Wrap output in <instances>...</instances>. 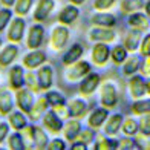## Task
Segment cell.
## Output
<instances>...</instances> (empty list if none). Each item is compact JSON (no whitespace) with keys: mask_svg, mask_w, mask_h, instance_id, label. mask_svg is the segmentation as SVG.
<instances>
[{"mask_svg":"<svg viewBox=\"0 0 150 150\" xmlns=\"http://www.w3.org/2000/svg\"><path fill=\"white\" fill-rule=\"evenodd\" d=\"M139 45H141V31L132 29L130 32H127L126 40H124L126 49H127V51H135Z\"/></svg>","mask_w":150,"mask_h":150,"instance_id":"obj_23","label":"cell"},{"mask_svg":"<svg viewBox=\"0 0 150 150\" xmlns=\"http://www.w3.org/2000/svg\"><path fill=\"white\" fill-rule=\"evenodd\" d=\"M0 46H2V38H0Z\"/></svg>","mask_w":150,"mask_h":150,"instance_id":"obj_55","label":"cell"},{"mask_svg":"<svg viewBox=\"0 0 150 150\" xmlns=\"http://www.w3.org/2000/svg\"><path fill=\"white\" fill-rule=\"evenodd\" d=\"M49 106V103H47V100L46 97H42V98H38L37 100V103L32 106V110H31V117L32 118H38L40 115H42V112L46 110V107Z\"/></svg>","mask_w":150,"mask_h":150,"instance_id":"obj_35","label":"cell"},{"mask_svg":"<svg viewBox=\"0 0 150 150\" xmlns=\"http://www.w3.org/2000/svg\"><path fill=\"white\" fill-rule=\"evenodd\" d=\"M25 84L28 86L31 91H38V89H40L38 81H37V77H35V75H34L32 72L25 74Z\"/></svg>","mask_w":150,"mask_h":150,"instance_id":"obj_40","label":"cell"},{"mask_svg":"<svg viewBox=\"0 0 150 150\" xmlns=\"http://www.w3.org/2000/svg\"><path fill=\"white\" fill-rule=\"evenodd\" d=\"M93 136H95L93 130H91V129H86V130H81V132H80V135H78L77 139L86 142V144H89L91 141H93Z\"/></svg>","mask_w":150,"mask_h":150,"instance_id":"obj_43","label":"cell"},{"mask_svg":"<svg viewBox=\"0 0 150 150\" xmlns=\"http://www.w3.org/2000/svg\"><path fill=\"white\" fill-rule=\"evenodd\" d=\"M9 84L14 91L22 89L25 84V71L22 66H14L9 72Z\"/></svg>","mask_w":150,"mask_h":150,"instance_id":"obj_13","label":"cell"},{"mask_svg":"<svg viewBox=\"0 0 150 150\" xmlns=\"http://www.w3.org/2000/svg\"><path fill=\"white\" fill-rule=\"evenodd\" d=\"M132 112L136 115H144L150 113V98L147 100H138L132 104Z\"/></svg>","mask_w":150,"mask_h":150,"instance_id":"obj_32","label":"cell"},{"mask_svg":"<svg viewBox=\"0 0 150 150\" xmlns=\"http://www.w3.org/2000/svg\"><path fill=\"white\" fill-rule=\"evenodd\" d=\"M23 32H25V20L22 17H17L12 20V23L9 26V32H8V38L12 43H18L23 38Z\"/></svg>","mask_w":150,"mask_h":150,"instance_id":"obj_5","label":"cell"},{"mask_svg":"<svg viewBox=\"0 0 150 150\" xmlns=\"http://www.w3.org/2000/svg\"><path fill=\"white\" fill-rule=\"evenodd\" d=\"M72 149H75V150H84V149H87V144L86 142H83V141H72Z\"/></svg>","mask_w":150,"mask_h":150,"instance_id":"obj_50","label":"cell"},{"mask_svg":"<svg viewBox=\"0 0 150 150\" xmlns=\"http://www.w3.org/2000/svg\"><path fill=\"white\" fill-rule=\"evenodd\" d=\"M32 0H17L16 2V14L18 16H26L31 9Z\"/></svg>","mask_w":150,"mask_h":150,"instance_id":"obj_37","label":"cell"},{"mask_svg":"<svg viewBox=\"0 0 150 150\" xmlns=\"http://www.w3.org/2000/svg\"><path fill=\"white\" fill-rule=\"evenodd\" d=\"M110 57H112V61H113L115 64L124 63L126 58H127V49H126V46L117 45V46H115L113 49L110 51Z\"/></svg>","mask_w":150,"mask_h":150,"instance_id":"obj_29","label":"cell"},{"mask_svg":"<svg viewBox=\"0 0 150 150\" xmlns=\"http://www.w3.org/2000/svg\"><path fill=\"white\" fill-rule=\"evenodd\" d=\"M89 72H91V64L87 63V61H77V63H74V66L66 72V75H67V80L75 81V80H78V78L86 77Z\"/></svg>","mask_w":150,"mask_h":150,"instance_id":"obj_4","label":"cell"},{"mask_svg":"<svg viewBox=\"0 0 150 150\" xmlns=\"http://www.w3.org/2000/svg\"><path fill=\"white\" fill-rule=\"evenodd\" d=\"M17 54H18V47H17L16 45L6 46L5 49L0 52V66H2V67H6L8 64H11L12 61L16 60Z\"/></svg>","mask_w":150,"mask_h":150,"instance_id":"obj_20","label":"cell"},{"mask_svg":"<svg viewBox=\"0 0 150 150\" xmlns=\"http://www.w3.org/2000/svg\"><path fill=\"white\" fill-rule=\"evenodd\" d=\"M47 136L45 133L43 129L40 127H34V146H35L37 149H45L47 147Z\"/></svg>","mask_w":150,"mask_h":150,"instance_id":"obj_30","label":"cell"},{"mask_svg":"<svg viewBox=\"0 0 150 150\" xmlns=\"http://www.w3.org/2000/svg\"><path fill=\"white\" fill-rule=\"evenodd\" d=\"M100 84V75L98 74H87L80 83V92L83 95H91L97 91Z\"/></svg>","mask_w":150,"mask_h":150,"instance_id":"obj_7","label":"cell"},{"mask_svg":"<svg viewBox=\"0 0 150 150\" xmlns=\"http://www.w3.org/2000/svg\"><path fill=\"white\" fill-rule=\"evenodd\" d=\"M67 38H69V31L64 26H57L52 31V35H51V46L57 51L63 49L67 43Z\"/></svg>","mask_w":150,"mask_h":150,"instance_id":"obj_2","label":"cell"},{"mask_svg":"<svg viewBox=\"0 0 150 150\" xmlns=\"http://www.w3.org/2000/svg\"><path fill=\"white\" fill-rule=\"evenodd\" d=\"M9 124L16 129V130H22V129H25L26 126H28V121H26L25 115L22 112H14L12 110V113L9 112Z\"/></svg>","mask_w":150,"mask_h":150,"instance_id":"obj_28","label":"cell"},{"mask_svg":"<svg viewBox=\"0 0 150 150\" xmlns=\"http://www.w3.org/2000/svg\"><path fill=\"white\" fill-rule=\"evenodd\" d=\"M43 38H45L43 26H40V25L32 26L29 29V34H28V47L29 49H37L43 43Z\"/></svg>","mask_w":150,"mask_h":150,"instance_id":"obj_9","label":"cell"},{"mask_svg":"<svg viewBox=\"0 0 150 150\" xmlns=\"http://www.w3.org/2000/svg\"><path fill=\"white\" fill-rule=\"evenodd\" d=\"M139 132L144 136H150V113H144L139 120Z\"/></svg>","mask_w":150,"mask_h":150,"instance_id":"obj_39","label":"cell"},{"mask_svg":"<svg viewBox=\"0 0 150 150\" xmlns=\"http://www.w3.org/2000/svg\"><path fill=\"white\" fill-rule=\"evenodd\" d=\"M139 69V58L136 55H132L126 58V63H124V67H122V71H124L126 75H133L136 71Z\"/></svg>","mask_w":150,"mask_h":150,"instance_id":"obj_31","label":"cell"},{"mask_svg":"<svg viewBox=\"0 0 150 150\" xmlns=\"http://www.w3.org/2000/svg\"><path fill=\"white\" fill-rule=\"evenodd\" d=\"M129 25L132 26L133 29H138V31H146L149 28V16L144 14H139L138 11L132 12V16L129 17Z\"/></svg>","mask_w":150,"mask_h":150,"instance_id":"obj_17","label":"cell"},{"mask_svg":"<svg viewBox=\"0 0 150 150\" xmlns=\"http://www.w3.org/2000/svg\"><path fill=\"white\" fill-rule=\"evenodd\" d=\"M92 23L97 26H103V28H112L117 23V20L112 14H95L92 17Z\"/></svg>","mask_w":150,"mask_h":150,"instance_id":"obj_25","label":"cell"},{"mask_svg":"<svg viewBox=\"0 0 150 150\" xmlns=\"http://www.w3.org/2000/svg\"><path fill=\"white\" fill-rule=\"evenodd\" d=\"M118 149H126V150H129V149H141V147H139V144H138V142H136L133 138H124V139L118 141Z\"/></svg>","mask_w":150,"mask_h":150,"instance_id":"obj_41","label":"cell"},{"mask_svg":"<svg viewBox=\"0 0 150 150\" xmlns=\"http://www.w3.org/2000/svg\"><path fill=\"white\" fill-rule=\"evenodd\" d=\"M11 17H12V12L9 9H0V32L5 29V26L8 25Z\"/></svg>","mask_w":150,"mask_h":150,"instance_id":"obj_42","label":"cell"},{"mask_svg":"<svg viewBox=\"0 0 150 150\" xmlns=\"http://www.w3.org/2000/svg\"><path fill=\"white\" fill-rule=\"evenodd\" d=\"M129 87H130V93L133 98H141L147 91H146V81L142 80V77L135 75L129 81Z\"/></svg>","mask_w":150,"mask_h":150,"instance_id":"obj_15","label":"cell"},{"mask_svg":"<svg viewBox=\"0 0 150 150\" xmlns=\"http://www.w3.org/2000/svg\"><path fill=\"white\" fill-rule=\"evenodd\" d=\"M121 127H122V115L115 113V115H112V117L109 118V121H107L106 133H107V135H117Z\"/></svg>","mask_w":150,"mask_h":150,"instance_id":"obj_24","label":"cell"},{"mask_svg":"<svg viewBox=\"0 0 150 150\" xmlns=\"http://www.w3.org/2000/svg\"><path fill=\"white\" fill-rule=\"evenodd\" d=\"M109 117V112H107V107H100V109H95V110L91 113L89 117V124L93 129H98L101 127V124H104V121Z\"/></svg>","mask_w":150,"mask_h":150,"instance_id":"obj_19","label":"cell"},{"mask_svg":"<svg viewBox=\"0 0 150 150\" xmlns=\"http://www.w3.org/2000/svg\"><path fill=\"white\" fill-rule=\"evenodd\" d=\"M110 57V49L109 46L103 42H97V45L93 46L92 49V58L97 64H104L106 61Z\"/></svg>","mask_w":150,"mask_h":150,"instance_id":"obj_11","label":"cell"},{"mask_svg":"<svg viewBox=\"0 0 150 150\" xmlns=\"http://www.w3.org/2000/svg\"><path fill=\"white\" fill-rule=\"evenodd\" d=\"M0 2H2L5 6H8V8L12 6V5H16V0H0Z\"/></svg>","mask_w":150,"mask_h":150,"instance_id":"obj_51","label":"cell"},{"mask_svg":"<svg viewBox=\"0 0 150 150\" xmlns=\"http://www.w3.org/2000/svg\"><path fill=\"white\" fill-rule=\"evenodd\" d=\"M95 149L100 150H107V149H118V141L110 139V138H101L97 144H95Z\"/></svg>","mask_w":150,"mask_h":150,"instance_id":"obj_38","label":"cell"},{"mask_svg":"<svg viewBox=\"0 0 150 150\" xmlns=\"http://www.w3.org/2000/svg\"><path fill=\"white\" fill-rule=\"evenodd\" d=\"M81 55H83V46H81L80 43H75V45L71 46V49L64 54L63 63L66 66H71L74 63H77V61L81 58Z\"/></svg>","mask_w":150,"mask_h":150,"instance_id":"obj_16","label":"cell"},{"mask_svg":"<svg viewBox=\"0 0 150 150\" xmlns=\"http://www.w3.org/2000/svg\"><path fill=\"white\" fill-rule=\"evenodd\" d=\"M141 54L144 57L150 55V34L142 38V42H141Z\"/></svg>","mask_w":150,"mask_h":150,"instance_id":"obj_46","label":"cell"},{"mask_svg":"<svg viewBox=\"0 0 150 150\" xmlns=\"http://www.w3.org/2000/svg\"><path fill=\"white\" fill-rule=\"evenodd\" d=\"M8 144H9V147H11V149H14V150H23V149H26L25 139H23L22 133H18V130H17V132H14V133H12V135L9 136Z\"/></svg>","mask_w":150,"mask_h":150,"instance_id":"obj_33","label":"cell"},{"mask_svg":"<svg viewBox=\"0 0 150 150\" xmlns=\"http://www.w3.org/2000/svg\"><path fill=\"white\" fill-rule=\"evenodd\" d=\"M146 91H147V93H150V78L146 81Z\"/></svg>","mask_w":150,"mask_h":150,"instance_id":"obj_53","label":"cell"},{"mask_svg":"<svg viewBox=\"0 0 150 150\" xmlns=\"http://www.w3.org/2000/svg\"><path fill=\"white\" fill-rule=\"evenodd\" d=\"M46 61V54L43 51H32L23 58V64L28 69H35V67L42 66Z\"/></svg>","mask_w":150,"mask_h":150,"instance_id":"obj_12","label":"cell"},{"mask_svg":"<svg viewBox=\"0 0 150 150\" xmlns=\"http://www.w3.org/2000/svg\"><path fill=\"white\" fill-rule=\"evenodd\" d=\"M86 110H87V104L83 100L75 98L69 103V115L74 118H81L83 115H86Z\"/></svg>","mask_w":150,"mask_h":150,"instance_id":"obj_22","label":"cell"},{"mask_svg":"<svg viewBox=\"0 0 150 150\" xmlns=\"http://www.w3.org/2000/svg\"><path fill=\"white\" fill-rule=\"evenodd\" d=\"M71 2H72V5H81L84 0H71Z\"/></svg>","mask_w":150,"mask_h":150,"instance_id":"obj_54","label":"cell"},{"mask_svg":"<svg viewBox=\"0 0 150 150\" xmlns=\"http://www.w3.org/2000/svg\"><path fill=\"white\" fill-rule=\"evenodd\" d=\"M54 110H55V113L58 115V117L63 120V118H66V117H71L69 115V107L66 106V103L64 104H58V106H55V107H52Z\"/></svg>","mask_w":150,"mask_h":150,"instance_id":"obj_44","label":"cell"},{"mask_svg":"<svg viewBox=\"0 0 150 150\" xmlns=\"http://www.w3.org/2000/svg\"><path fill=\"white\" fill-rule=\"evenodd\" d=\"M54 6H55V2H54V0H40L35 11H34V18H35L37 22L46 20L47 16L52 12Z\"/></svg>","mask_w":150,"mask_h":150,"instance_id":"obj_10","label":"cell"},{"mask_svg":"<svg viewBox=\"0 0 150 150\" xmlns=\"http://www.w3.org/2000/svg\"><path fill=\"white\" fill-rule=\"evenodd\" d=\"M9 112H12V95L8 91H2L0 92V113L8 115Z\"/></svg>","mask_w":150,"mask_h":150,"instance_id":"obj_27","label":"cell"},{"mask_svg":"<svg viewBox=\"0 0 150 150\" xmlns=\"http://www.w3.org/2000/svg\"><path fill=\"white\" fill-rule=\"evenodd\" d=\"M141 74L142 75H150V55L146 57V60L141 64Z\"/></svg>","mask_w":150,"mask_h":150,"instance_id":"obj_49","label":"cell"},{"mask_svg":"<svg viewBox=\"0 0 150 150\" xmlns=\"http://www.w3.org/2000/svg\"><path fill=\"white\" fill-rule=\"evenodd\" d=\"M115 35H117V34H115V31L112 28H103V26L92 29L91 34H89L91 40H93V42H103V43L113 42Z\"/></svg>","mask_w":150,"mask_h":150,"instance_id":"obj_6","label":"cell"},{"mask_svg":"<svg viewBox=\"0 0 150 150\" xmlns=\"http://www.w3.org/2000/svg\"><path fill=\"white\" fill-rule=\"evenodd\" d=\"M63 132H64V136L67 141H75L81 132V126L77 120H71L69 122H66L63 126Z\"/></svg>","mask_w":150,"mask_h":150,"instance_id":"obj_21","label":"cell"},{"mask_svg":"<svg viewBox=\"0 0 150 150\" xmlns=\"http://www.w3.org/2000/svg\"><path fill=\"white\" fill-rule=\"evenodd\" d=\"M139 130V122H136L133 118H127L122 121V132L129 136H133L136 132Z\"/></svg>","mask_w":150,"mask_h":150,"instance_id":"obj_34","label":"cell"},{"mask_svg":"<svg viewBox=\"0 0 150 150\" xmlns=\"http://www.w3.org/2000/svg\"><path fill=\"white\" fill-rule=\"evenodd\" d=\"M144 8H146V14L150 17V0H149V2L146 3V6H144Z\"/></svg>","mask_w":150,"mask_h":150,"instance_id":"obj_52","label":"cell"},{"mask_svg":"<svg viewBox=\"0 0 150 150\" xmlns=\"http://www.w3.org/2000/svg\"><path fill=\"white\" fill-rule=\"evenodd\" d=\"M80 14V11L77 6H74V5H69V6H66V8H63L60 11V16H58V20L63 25H71L72 22H75L77 20Z\"/></svg>","mask_w":150,"mask_h":150,"instance_id":"obj_18","label":"cell"},{"mask_svg":"<svg viewBox=\"0 0 150 150\" xmlns=\"http://www.w3.org/2000/svg\"><path fill=\"white\" fill-rule=\"evenodd\" d=\"M47 147H49L51 150H64L66 144H64V141H61V139H54L47 144Z\"/></svg>","mask_w":150,"mask_h":150,"instance_id":"obj_47","label":"cell"},{"mask_svg":"<svg viewBox=\"0 0 150 150\" xmlns=\"http://www.w3.org/2000/svg\"><path fill=\"white\" fill-rule=\"evenodd\" d=\"M115 3V0H95L93 6L100 11H104V9H109L110 6Z\"/></svg>","mask_w":150,"mask_h":150,"instance_id":"obj_45","label":"cell"},{"mask_svg":"<svg viewBox=\"0 0 150 150\" xmlns=\"http://www.w3.org/2000/svg\"><path fill=\"white\" fill-rule=\"evenodd\" d=\"M43 124L46 126V129H49V132H54V133H58L61 129H63V121L58 115L55 113V110H49L45 113V118H43Z\"/></svg>","mask_w":150,"mask_h":150,"instance_id":"obj_8","label":"cell"},{"mask_svg":"<svg viewBox=\"0 0 150 150\" xmlns=\"http://www.w3.org/2000/svg\"><path fill=\"white\" fill-rule=\"evenodd\" d=\"M8 132H9V126L6 122H0V144L3 142V139L8 136Z\"/></svg>","mask_w":150,"mask_h":150,"instance_id":"obj_48","label":"cell"},{"mask_svg":"<svg viewBox=\"0 0 150 150\" xmlns=\"http://www.w3.org/2000/svg\"><path fill=\"white\" fill-rule=\"evenodd\" d=\"M17 104L22 112L31 113L34 106V97L31 89H18L17 91Z\"/></svg>","mask_w":150,"mask_h":150,"instance_id":"obj_3","label":"cell"},{"mask_svg":"<svg viewBox=\"0 0 150 150\" xmlns=\"http://www.w3.org/2000/svg\"><path fill=\"white\" fill-rule=\"evenodd\" d=\"M146 6L144 0H122L121 2V11L126 12V14H132L142 9Z\"/></svg>","mask_w":150,"mask_h":150,"instance_id":"obj_26","label":"cell"},{"mask_svg":"<svg viewBox=\"0 0 150 150\" xmlns=\"http://www.w3.org/2000/svg\"><path fill=\"white\" fill-rule=\"evenodd\" d=\"M46 100H47V103H49L52 107L66 103V100H64L63 95L58 93V92H55V91H49V92H47V93H46Z\"/></svg>","mask_w":150,"mask_h":150,"instance_id":"obj_36","label":"cell"},{"mask_svg":"<svg viewBox=\"0 0 150 150\" xmlns=\"http://www.w3.org/2000/svg\"><path fill=\"white\" fill-rule=\"evenodd\" d=\"M118 101V93L117 89L112 83H106L101 87V104L104 107H113Z\"/></svg>","mask_w":150,"mask_h":150,"instance_id":"obj_1","label":"cell"},{"mask_svg":"<svg viewBox=\"0 0 150 150\" xmlns=\"http://www.w3.org/2000/svg\"><path fill=\"white\" fill-rule=\"evenodd\" d=\"M38 86L42 91H47L52 86V67L51 66H42L37 74Z\"/></svg>","mask_w":150,"mask_h":150,"instance_id":"obj_14","label":"cell"}]
</instances>
